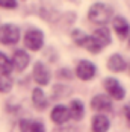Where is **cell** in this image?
I'll return each mask as SVG.
<instances>
[{"instance_id": "6da1fadb", "label": "cell", "mask_w": 130, "mask_h": 132, "mask_svg": "<svg viewBox=\"0 0 130 132\" xmlns=\"http://www.w3.org/2000/svg\"><path fill=\"white\" fill-rule=\"evenodd\" d=\"M109 43H110V34H109V30L106 27H100V29H97L92 34L91 37H86L83 47L88 49L92 53H98Z\"/></svg>"}, {"instance_id": "7a4b0ae2", "label": "cell", "mask_w": 130, "mask_h": 132, "mask_svg": "<svg viewBox=\"0 0 130 132\" xmlns=\"http://www.w3.org/2000/svg\"><path fill=\"white\" fill-rule=\"evenodd\" d=\"M112 8L106 3H94L88 11V18L95 24H106L112 18Z\"/></svg>"}, {"instance_id": "3957f363", "label": "cell", "mask_w": 130, "mask_h": 132, "mask_svg": "<svg viewBox=\"0 0 130 132\" xmlns=\"http://www.w3.org/2000/svg\"><path fill=\"white\" fill-rule=\"evenodd\" d=\"M20 40V29L15 24H3L0 26V43L6 46L17 44Z\"/></svg>"}, {"instance_id": "277c9868", "label": "cell", "mask_w": 130, "mask_h": 132, "mask_svg": "<svg viewBox=\"0 0 130 132\" xmlns=\"http://www.w3.org/2000/svg\"><path fill=\"white\" fill-rule=\"evenodd\" d=\"M24 44L30 50H39L44 44V35L38 29H30L24 35Z\"/></svg>"}, {"instance_id": "5b68a950", "label": "cell", "mask_w": 130, "mask_h": 132, "mask_svg": "<svg viewBox=\"0 0 130 132\" xmlns=\"http://www.w3.org/2000/svg\"><path fill=\"white\" fill-rule=\"evenodd\" d=\"M95 73H97V68L95 65L89 62V61H80L76 67V75H77V78H80L82 80H89L92 79L94 76H95Z\"/></svg>"}, {"instance_id": "8992f818", "label": "cell", "mask_w": 130, "mask_h": 132, "mask_svg": "<svg viewBox=\"0 0 130 132\" xmlns=\"http://www.w3.org/2000/svg\"><path fill=\"white\" fill-rule=\"evenodd\" d=\"M104 88H106V91L109 93L110 97H114L117 100H121L124 97V94H126L124 88L121 87V84L117 79H114V78H107L104 80Z\"/></svg>"}, {"instance_id": "52a82bcc", "label": "cell", "mask_w": 130, "mask_h": 132, "mask_svg": "<svg viewBox=\"0 0 130 132\" xmlns=\"http://www.w3.org/2000/svg\"><path fill=\"white\" fill-rule=\"evenodd\" d=\"M33 79L39 85H47L50 80V71L42 62H36L33 67Z\"/></svg>"}, {"instance_id": "ba28073f", "label": "cell", "mask_w": 130, "mask_h": 132, "mask_svg": "<svg viewBox=\"0 0 130 132\" xmlns=\"http://www.w3.org/2000/svg\"><path fill=\"white\" fill-rule=\"evenodd\" d=\"M29 61H30V58H29V55H27L24 50H15L12 59H11L12 68H15L17 71H23V70L27 67Z\"/></svg>"}, {"instance_id": "9c48e42d", "label": "cell", "mask_w": 130, "mask_h": 132, "mask_svg": "<svg viewBox=\"0 0 130 132\" xmlns=\"http://www.w3.org/2000/svg\"><path fill=\"white\" fill-rule=\"evenodd\" d=\"M91 106L94 111H100V112H109L112 109V103H110V99L106 97V96H95L91 100Z\"/></svg>"}, {"instance_id": "30bf717a", "label": "cell", "mask_w": 130, "mask_h": 132, "mask_svg": "<svg viewBox=\"0 0 130 132\" xmlns=\"http://www.w3.org/2000/svg\"><path fill=\"white\" fill-rule=\"evenodd\" d=\"M50 117H52V120L56 125H62V123H65V121L68 120V117H70L68 108L64 106V105H56L52 109V112H50Z\"/></svg>"}, {"instance_id": "8fae6325", "label": "cell", "mask_w": 130, "mask_h": 132, "mask_svg": "<svg viewBox=\"0 0 130 132\" xmlns=\"http://www.w3.org/2000/svg\"><path fill=\"white\" fill-rule=\"evenodd\" d=\"M107 67H109V70H112V71H124L126 70V67H127V62H126V59L121 56V55H112L109 59H107Z\"/></svg>"}, {"instance_id": "7c38bea8", "label": "cell", "mask_w": 130, "mask_h": 132, "mask_svg": "<svg viewBox=\"0 0 130 132\" xmlns=\"http://www.w3.org/2000/svg\"><path fill=\"white\" fill-rule=\"evenodd\" d=\"M114 30L117 32V35L119 38H126L130 32V24L127 23L126 18H123V17H115V18H114Z\"/></svg>"}, {"instance_id": "4fadbf2b", "label": "cell", "mask_w": 130, "mask_h": 132, "mask_svg": "<svg viewBox=\"0 0 130 132\" xmlns=\"http://www.w3.org/2000/svg\"><path fill=\"white\" fill-rule=\"evenodd\" d=\"M20 131L21 132H44L45 128H44V125L41 121H36V120H21Z\"/></svg>"}, {"instance_id": "5bb4252c", "label": "cell", "mask_w": 130, "mask_h": 132, "mask_svg": "<svg viewBox=\"0 0 130 132\" xmlns=\"http://www.w3.org/2000/svg\"><path fill=\"white\" fill-rule=\"evenodd\" d=\"M109 129V120L104 116L98 114L92 119V131L94 132H107Z\"/></svg>"}, {"instance_id": "9a60e30c", "label": "cell", "mask_w": 130, "mask_h": 132, "mask_svg": "<svg viewBox=\"0 0 130 132\" xmlns=\"http://www.w3.org/2000/svg\"><path fill=\"white\" fill-rule=\"evenodd\" d=\"M68 112H70V117H73L74 120H80L83 117V114H85L83 103L80 100H73L70 108H68Z\"/></svg>"}, {"instance_id": "2e32d148", "label": "cell", "mask_w": 130, "mask_h": 132, "mask_svg": "<svg viewBox=\"0 0 130 132\" xmlns=\"http://www.w3.org/2000/svg\"><path fill=\"white\" fill-rule=\"evenodd\" d=\"M32 100H33V103H35V106L38 109H44L47 106V97H45L44 93L41 91V88L33 90V93H32Z\"/></svg>"}, {"instance_id": "e0dca14e", "label": "cell", "mask_w": 130, "mask_h": 132, "mask_svg": "<svg viewBox=\"0 0 130 132\" xmlns=\"http://www.w3.org/2000/svg\"><path fill=\"white\" fill-rule=\"evenodd\" d=\"M12 71V62L11 59L5 55V53L0 52V75H9Z\"/></svg>"}, {"instance_id": "ac0fdd59", "label": "cell", "mask_w": 130, "mask_h": 132, "mask_svg": "<svg viewBox=\"0 0 130 132\" xmlns=\"http://www.w3.org/2000/svg\"><path fill=\"white\" fill-rule=\"evenodd\" d=\"M12 88V80L6 75H0V93H8Z\"/></svg>"}, {"instance_id": "d6986e66", "label": "cell", "mask_w": 130, "mask_h": 132, "mask_svg": "<svg viewBox=\"0 0 130 132\" xmlns=\"http://www.w3.org/2000/svg\"><path fill=\"white\" fill-rule=\"evenodd\" d=\"M86 37H88V35H85L82 30H74V32H73V40H74V43H76L77 46H82V47H83V44H85Z\"/></svg>"}, {"instance_id": "ffe728a7", "label": "cell", "mask_w": 130, "mask_h": 132, "mask_svg": "<svg viewBox=\"0 0 130 132\" xmlns=\"http://www.w3.org/2000/svg\"><path fill=\"white\" fill-rule=\"evenodd\" d=\"M0 8L14 9V8H17V0H0Z\"/></svg>"}, {"instance_id": "44dd1931", "label": "cell", "mask_w": 130, "mask_h": 132, "mask_svg": "<svg viewBox=\"0 0 130 132\" xmlns=\"http://www.w3.org/2000/svg\"><path fill=\"white\" fill-rule=\"evenodd\" d=\"M124 114H126V117H127V120L130 121V103H127V105L124 106Z\"/></svg>"}, {"instance_id": "7402d4cb", "label": "cell", "mask_w": 130, "mask_h": 132, "mask_svg": "<svg viewBox=\"0 0 130 132\" xmlns=\"http://www.w3.org/2000/svg\"><path fill=\"white\" fill-rule=\"evenodd\" d=\"M129 43H130V38H129Z\"/></svg>"}]
</instances>
